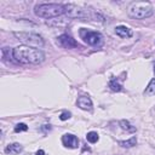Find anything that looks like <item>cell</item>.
Returning <instances> with one entry per match:
<instances>
[{"label": "cell", "mask_w": 155, "mask_h": 155, "mask_svg": "<svg viewBox=\"0 0 155 155\" xmlns=\"http://www.w3.org/2000/svg\"><path fill=\"white\" fill-rule=\"evenodd\" d=\"M13 58L23 64H39L45 59V54L41 50L30 46H18L12 51Z\"/></svg>", "instance_id": "6da1fadb"}, {"label": "cell", "mask_w": 155, "mask_h": 155, "mask_svg": "<svg viewBox=\"0 0 155 155\" xmlns=\"http://www.w3.org/2000/svg\"><path fill=\"white\" fill-rule=\"evenodd\" d=\"M34 12L36 16L42 18H53L68 13V7L67 5L61 4H40L35 6Z\"/></svg>", "instance_id": "7a4b0ae2"}, {"label": "cell", "mask_w": 155, "mask_h": 155, "mask_svg": "<svg viewBox=\"0 0 155 155\" xmlns=\"http://www.w3.org/2000/svg\"><path fill=\"white\" fill-rule=\"evenodd\" d=\"M128 13L131 17L137 18V19H144L148 18L150 16H153L154 11H153V6L150 5V2H133L130 8H128Z\"/></svg>", "instance_id": "3957f363"}, {"label": "cell", "mask_w": 155, "mask_h": 155, "mask_svg": "<svg viewBox=\"0 0 155 155\" xmlns=\"http://www.w3.org/2000/svg\"><path fill=\"white\" fill-rule=\"evenodd\" d=\"M13 35L25 46H34V47H42L45 45L44 39L35 33H28V31H15Z\"/></svg>", "instance_id": "277c9868"}, {"label": "cell", "mask_w": 155, "mask_h": 155, "mask_svg": "<svg viewBox=\"0 0 155 155\" xmlns=\"http://www.w3.org/2000/svg\"><path fill=\"white\" fill-rule=\"evenodd\" d=\"M79 34H80L81 39L91 46H101L102 45L103 38H102L101 33H98V31H93V30H90V29H86V28H81Z\"/></svg>", "instance_id": "5b68a950"}, {"label": "cell", "mask_w": 155, "mask_h": 155, "mask_svg": "<svg viewBox=\"0 0 155 155\" xmlns=\"http://www.w3.org/2000/svg\"><path fill=\"white\" fill-rule=\"evenodd\" d=\"M58 42L61 46H63L64 48H75L79 46V44L68 34H62L58 36Z\"/></svg>", "instance_id": "8992f818"}, {"label": "cell", "mask_w": 155, "mask_h": 155, "mask_svg": "<svg viewBox=\"0 0 155 155\" xmlns=\"http://www.w3.org/2000/svg\"><path fill=\"white\" fill-rule=\"evenodd\" d=\"M62 142H63V144H64L65 147L71 148V149H75V148L79 147V139H78V137L74 136V134H71V133L64 134V136L62 137Z\"/></svg>", "instance_id": "52a82bcc"}, {"label": "cell", "mask_w": 155, "mask_h": 155, "mask_svg": "<svg viewBox=\"0 0 155 155\" xmlns=\"http://www.w3.org/2000/svg\"><path fill=\"white\" fill-rule=\"evenodd\" d=\"M78 107L82 110H91L92 109V101L90 97H86V96H81L78 98V102H76Z\"/></svg>", "instance_id": "ba28073f"}, {"label": "cell", "mask_w": 155, "mask_h": 155, "mask_svg": "<svg viewBox=\"0 0 155 155\" xmlns=\"http://www.w3.org/2000/svg\"><path fill=\"white\" fill-rule=\"evenodd\" d=\"M115 33L120 36V38H131L132 36V30L125 25H119L115 28Z\"/></svg>", "instance_id": "9c48e42d"}, {"label": "cell", "mask_w": 155, "mask_h": 155, "mask_svg": "<svg viewBox=\"0 0 155 155\" xmlns=\"http://www.w3.org/2000/svg\"><path fill=\"white\" fill-rule=\"evenodd\" d=\"M6 153H11V154H19L22 151V145L19 143H13V144H10L6 147L5 149Z\"/></svg>", "instance_id": "30bf717a"}, {"label": "cell", "mask_w": 155, "mask_h": 155, "mask_svg": "<svg viewBox=\"0 0 155 155\" xmlns=\"http://www.w3.org/2000/svg\"><path fill=\"white\" fill-rule=\"evenodd\" d=\"M120 126H121L122 130H125L127 132H136V127L132 126L127 120H121L120 121Z\"/></svg>", "instance_id": "8fae6325"}, {"label": "cell", "mask_w": 155, "mask_h": 155, "mask_svg": "<svg viewBox=\"0 0 155 155\" xmlns=\"http://www.w3.org/2000/svg\"><path fill=\"white\" fill-rule=\"evenodd\" d=\"M136 143H137V138H136V137H132V138L128 139V140H120V142H119V144H120L121 147H124V148H132V147L136 145Z\"/></svg>", "instance_id": "7c38bea8"}, {"label": "cell", "mask_w": 155, "mask_h": 155, "mask_svg": "<svg viewBox=\"0 0 155 155\" xmlns=\"http://www.w3.org/2000/svg\"><path fill=\"white\" fill-rule=\"evenodd\" d=\"M144 94L145 96H153V94H155V79H153L149 82V85L147 86V88L144 91Z\"/></svg>", "instance_id": "4fadbf2b"}, {"label": "cell", "mask_w": 155, "mask_h": 155, "mask_svg": "<svg viewBox=\"0 0 155 155\" xmlns=\"http://www.w3.org/2000/svg\"><path fill=\"white\" fill-rule=\"evenodd\" d=\"M109 87H110L111 91H115V92H120V91H122V86H121L115 79H111V80H110V82H109Z\"/></svg>", "instance_id": "5bb4252c"}, {"label": "cell", "mask_w": 155, "mask_h": 155, "mask_svg": "<svg viewBox=\"0 0 155 155\" xmlns=\"http://www.w3.org/2000/svg\"><path fill=\"white\" fill-rule=\"evenodd\" d=\"M98 133L97 132H88L87 136H86V139L90 142V143H96L98 140Z\"/></svg>", "instance_id": "9a60e30c"}, {"label": "cell", "mask_w": 155, "mask_h": 155, "mask_svg": "<svg viewBox=\"0 0 155 155\" xmlns=\"http://www.w3.org/2000/svg\"><path fill=\"white\" fill-rule=\"evenodd\" d=\"M28 130V126L25 125V124H17L16 126H15V132H24V131H27Z\"/></svg>", "instance_id": "2e32d148"}, {"label": "cell", "mask_w": 155, "mask_h": 155, "mask_svg": "<svg viewBox=\"0 0 155 155\" xmlns=\"http://www.w3.org/2000/svg\"><path fill=\"white\" fill-rule=\"evenodd\" d=\"M70 115H71V114H70L69 111H63V113L61 114V116H59V119H61L62 121H64V120H68V119L70 117Z\"/></svg>", "instance_id": "e0dca14e"}, {"label": "cell", "mask_w": 155, "mask_h": 155, "mask_svg": "<svg viewBox=\"0 0 155 155\" xmlns=\"http://www.w3.org/2000/svg\"><path fill=\"white\" fill-rule=\"evenodd\" d=\"M35 155H45V153H44V150H41V149H40V150H38V151H36V154H35Z\"/></svg>", "instance_id": "ac0fdd59"}, {"label": "cell", "mask_w": 155, "mask_h": 155, "mask_svg": "<svg viewBox=\"0 0 155 155\" xmlns=\"http://www.w3.org/2000/svg\"><path fill=\"white\" fill-rule=\"evenodd\" d=\"M154 73H155V63H154Z\"/></svg>", "instance_id": "d6986e66"}]
</instances>
